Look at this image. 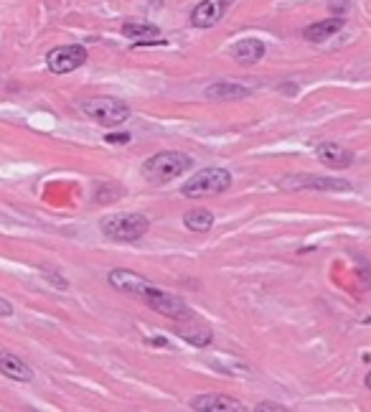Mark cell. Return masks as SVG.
Segmentation results:
<instances>
[{"mask_svg":"<svg viewBox=\"0 0 371 412\" xmlns=\"http://www.w3.org/2000/svg\"><path fill=\"white\" fill-rule=\"evenodd\" d=\"M193 412H245V402L229 395H196L191 400Z\"/></svg>","mask_w":371,"mask_h":412,"instance_id":"obj_9","label":"cell"},{"mask_svg":"<svg viewBox=\"0 0 371 412\" xmlns=\"http://www.w3.org/2000/svg\"><path fill=\"white\" fill-rule=\"evenodd\" d=\"M151 222L142 214H115L102 222V234L112 242H137L145 237Z\"/></svg>","mask_w":371,"mask_h":412,"instance_id":"obj_5","label":"cell"},{"mask_svg":"<svg viewBox=\"0 0 371 412\" xmlns=\"http://www.w3.org/2000/svg\"><path fill=\"white\" fill-rule=\"evenodd\" d=\"M366 387H369V389H371V372H369V374H366Z\"/></svg>","mask_w":371,"mask_h":412,"instance_id":"obj_21","label":"cell"},{"mask_svg":"<svg viewBox=\"0 0 371 412\" xmlns=\"http://www.w3.org/2000/svg\"><path fill=\"white\" fill-rule=\"evenodd\" d=\"M283 186L290 191H351V183L343 179H328V176H316V173H292L283 179Z\"/></svg>","mask_w":371,"mask_h":412,"instance_id":"obj_7","label":"cell"},{"mask_svg":"<svg viewBox=\"0 0 371 412\" xmlns=\"http://www.w3.org/2000/svg\"><path fill=\"white\" fill-rule=\"evenodd\" d=\"M87 62V48L82 44H66V46H56L48 51L46 66L54 74H71L77 71L82 64Z\"/></svg>","mask_w":371,"mask_h":412,"instance_id":"obj_6","label":"cell"},{"mask_svg":"<svg viewBox=\"0 0 371 412\" xmlns=\"http://www.w3.org/2000/svg\"><path fill=\"white\" fill-rule=\"evenodd\" d=\"M206 100H213V102H237V100H245L249 97V89L237 82H213L204 89Z\"/></svg>","mask_w":371,"mask_h":412,"instance_id":"obj_13","label":"cell"},{"mask_svg":"<svg viewBox=\"0 0 371 412\" xmlns=\"http://www.w3.org/2000/svg\"><path fill=\"white\" fill-rule=\"evenodd\" d=\"M175 323H178V334H181V339H186L191 346L204 349V346L211 343V339H213L211 328L206 326L204 321H198L196 316L189 319V321H175Z\"/></svg>","mask_w":371,"mask_h":412,"instance_id":"obj_11","label":"cell"},{"mask_svg":"<svg viewBox=\"0 0 371 412\" xmlns=\"http://www.w3.org/2000/svg\"><path fill=\"white\" fill-rule=\"evenodd\" d=\"M231 186V173L227 168H204L181 186L186 199H211Z\"/></svg>","mask_w":371,"mask_h":412,"instance_id":"obj_3","label":"cell"},{"mask_svg":"<svg viewBox=\"0 0 371 412\" xmlns=\"http://www.w3.org/2000/svg\"><path fill=\"white\" fill-rule=\"evenodd\" d=\"M191 165H193V158L181 153V150H163V153H155L142 163V176L153 186H163V183H171L178 176H183Z\"/></svg>","mask_w":371,"mask_h":412,"instance_id":"obj_2","label":"cell"},{"mask_svg":"<svg viewBox=\"0 0 371 412\" xmlns=\"http://www.w3.org/2000/svg\"><path fill=\"white\" fill-rule=\"evenodd\" d=\"M254 412H285V407L277 402H260L254 407Z\"/></svg>","mask_w":371,"mask_h":412,"instance_id":"obj_19","label":"cell"},{"mask_svg":"<svg viewBox=\"0 0 371 412\" xmlns=\"http://www.w3.org/2000/svg\"><path fill=\"white\" fill-rule=\"evenodd\" d=\"M104 143H112V145H127V143H130V135H127V132H115V135H107Z\"/></svg>","mask_w":371,"mask_h":412,"instance_id":"obj_18","label":"cell"},{"mask_svg":"<svg viewBox=\"0 0 371 412\" xmlns=\"http://www.w3.org/2000/svg\"><path fill=\"white\" fill-rule=\"evenodd\" d=\"M122 33L133 41L135 46H163L166 41L160 39V28L153 24H137V21H127L122 26Z\"/></svg>","mask_w":371,"mask_h":412,"instance_id":"obj_10","label":"cell"},{"mask_svg":"<svg viewBox=\"0 0 371 412\" xmlns=\"http://www.w3.org/2000/svg\"><path fill=\"white\" fill-rule=\"evenodd\" d=\"M341 28H343V18H325V21H318V24L308 26L303 31V36L308 41H313V44H321V41L331 39L333 33H339Z\"/></svg>","mask_w":371,"mask_h":412,"instance_id":"obj_16","label":"cell"},{"mask_svg":"<svg viewBox=\"0 0 371 412\" xmlns=\"http://www.w3.org/2000/svg\"><path fill=\"white\" fill-rule=\"evenodd\" d=\"M79 109L84 112V117L99 125H107V127H117V125L127 123L133 115V109L115 97H92V100L79 102Z\"/></svg>","mask_w":371,"mask_h":412,"instance_id":"obj_4","label":"cell"},{"mask_svg":"<svg viewBox=\"0 0 371 412\" xmlns=\"http://www.w3.org/2000/svg\"><path fill=\"white\" fill-rule=\"evenodd\" d=\"M316 156L321 163H325L328 168H346L354 163V153L339 143H321L316 148Z\"/></svg>","mask_w":371,"mask_h":412,"instance_id":"obj_12","label":"cell"},{"mask_svg":"<svg viewBox=\"0 0 371 412\" xmlns=\"http://www.w3.org/2000/svg\"><path fill=\"white\" fill-rule=\"evenodd\" d=\"M265 44L260 39H242L231 46V56L237 59L239 64H257L265 56Z\"/></svg>","mask_w":371,"mask_h":412,"instance_id":"obj_15","label":"cell"},{"mask_svg":"<svg viewBox=\"0 0 371 412\" xmlns=\"http://www.w3.org/2000/svg\"><path fill=\"white\" fill-rule=\"evenodd\" d=\"M231 6H234V0H204L191 13V24L196 28H213V26H219L224 21Z\"/></svg>","mask_w":371,"mask_h":412,"instance_id":"obj_8","label":"cell"},{"mask_svg":"<svg viewBox=\"0 0 371 412\" xmlns=\"http://www.w3.org/2000/svg\"><path fill=\"white\" fill-rule=\"evenodd\" d=\"M107 280H110V285L115 290L127 293V296H133V298H140L151 311L160 313V316H166V319H171V321H189L196 316V313L191 311L189 305L183 303L178 296L160 290L155 283L145 280L142 275H137V272H133V270H122V267H117V270H112L110 275H107Z\"/></svg>","mask_w":371,"mask_h":412,"instance_id":"obj_1","label":"cell"},{"mask_svg":"<svg viewBox=\"0 0 371 412\" xmlns=\"http://www.w3.org/2000/svg\"><path fill=\"white\" fill-rule=\"evenodd\" d=\"M8 316H13V305L6 298H0V319H8Z\"/></svg>","mask_w":371,"mask_h":412,"instance_id":"obj_20","label":"cell"},{"mask_svg":"<svg viewBox=\"0 0 371 412\" xmlns=\"http://www.w3.org/2000/svg\"><path fill=\"white\" fill-rule=\"evenodd\" d=\"M183 224L189 232H196V234H204L209 232L213 226V214L206 209H191L186 211V217H183Z\"/></svg>","mask_w":371,"mask_h":412,"instance_id":"obj_17","label":"cell"},{"mask_svg":"<svg viewBox=\"0 0 371 412\" xmlns=\"http://www.w3.org/2000/svg\"><path fill=\"white\" fill-rule=\"evenodd\" d=\"M0 374L13 382H31L33 379L31 366L26 364L23 359H18L16 354H10V351H0Z\"/></svg>","mask_w":371,"mask_h":412,"instance_id":"obj_14","label":"cell"}]
</instances>
